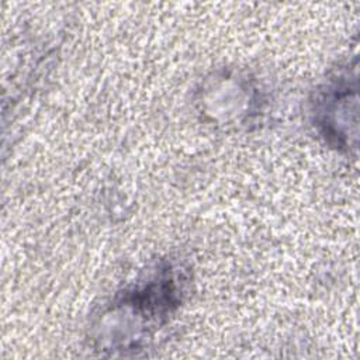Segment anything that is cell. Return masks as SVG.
<instances>
[{"mask_svg":"<svg viewBox=\"0 0 360 360\" xmlns=\"http://www.w3.org/2000/svg\"><path fill=\"white\" fill-rule=\"evenodd\" d=\"M356 103V76L338 73L319 93L315 104V125L326 142L338 149L350 148L349 105Z\"/></svg>","mask_w":360,"mask_h":360,"instance_id":"cell-2","label":"cell"},{"mask_svg":"<svg viewBox=\"0 0 360 360\" xmlns=\"http://www.w3.org/2000/svg\"><path fill=\"white\" fill-rule=\"evenodd\" d=\"M186 285L187 273L180 266L173 263L160 266L142 283L117 295L104 316H124L125 332H131L128 347H131L132 328H135L134 343L136 346L139 338L148 336L150 329L160 326L179 308L186 294Z\"/></svg>","mask_w":360,"mask_h":360,"instance_id":"cell-1","label":"cell"}]
</instances>
